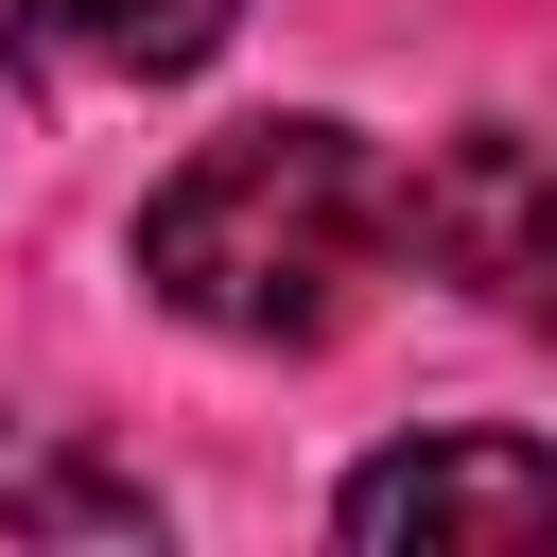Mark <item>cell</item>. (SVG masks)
Masks as SVG:
<instances>
[{
  "label": "cell",
  "instance_id": "cell-5",
  "mask_svg": "<svg viewBox=\"0 0 557 557\" xmlns=\"http://www.w3.org/2000/svg\"><path fill=\"white\" fill-rule=\"evenodd\" d=\"M0 540H157V505L87 453H0Z\"/></svg>",
  "mask_w": 557,
  "mask_h": 557
},
{
  "label": "cell",
  "instance_id": "cell-4",
  "mask_svg": "<svg viewBox=\"0 0 557 557\" xmlns=\"http://www.w3.org/2000/svg\"><path fill=\"white\" fill-rule=\"evenodd\" d=\"M244 0H0V52L35 87H174L226 52Z\"/></svg>",
  "mask_w": 557,
  "mask_h": 557
},
{
  "label": "cell",
  "instance_id": "cell-3",
  "mask_svg": "<svg viewBox=\"0 0 557 557\" xmlns=\"http://www.w3.org/2000/svg\"><path fill=\"white\" fill-rule=\"evenodd\" d=\"M557 505V470H540V435H400V453H366L348 487H331V522L348 540H522Z\"/></svg>",
  "mask_w": 557,
  "mask_h": 557
},
{
  "label": "cell",
  "instance_id": "cell-2",
  "mask_svg": "<svg viewBox=\"0 0 557 557\" xmlns=\"http://www.w3.org/2000/svg\"><path fill=\"white\" fill-rule=\"evenodd\" d=\"M400 261L470 278L487 313H540L557 278V209H540V139L522 122H453L418 174H400Z\"/></svg>",
  "mask_w": 557,
  "mask_h": 557
},
{
  "label": "cell",
  "instance_id": "cell-1",
  "mask_svg": "<svg viewBox=\"0 0 557 557\" xmlns=\"http://www.w3.org/2000/svg\"><path fill=\"white\" fill-rule=\"evenodd\" d=\"M400 261V157L366 122H226L139 191V296L209 348H313Z\"/></svg>",
  "mask_w": 557,
  "mask_h": 557
}]
</instances>
